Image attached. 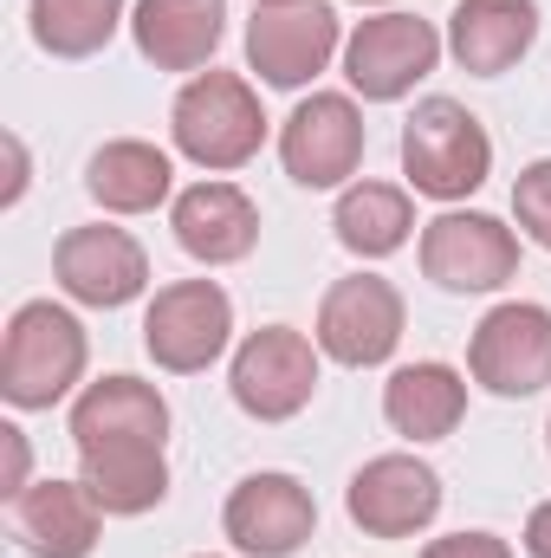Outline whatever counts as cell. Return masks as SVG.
Returning a JSON list of instances; mask_svg holds the SVG:
<instances>
[{
    "instance_id": "obj_23",
    "label": "cell",
    "mask_w": 551,
    "mask_h": 558,
    "mask_svg": "<svg viewBox=\"0 0 551 558\" xmlns=\"http://www.w3.org/2000/svg\"><path fill=\"white\" fill-rule=\"evenodd\" d=\"M415 189H396V182H351L338 189V208H331V234L344 254L357 260H390L403 254L415 234Z\"/></svg>"
},
{
    "instance_id": "obj_8",
    "label": "cell",
    "mask_w": 551,
    "mask_h": 558,
    "mask_svg": "<svg viewBox=\"0 0 551 558\" xmlns=\"http://www.w3.org/2000/svg\"><path fill=\"white\" fill-rule=\"evenodd\" d=\"M421 279L441 292H500L506 279H519V234L500 215L480 208H441L421 228Z\"/></svg>"
},
{
    "instance_id": "obj_13",
    "label": "cell",
    "mask_w": 551,
    "mask_h": 558,
    "mask_svg": "<svg viewBox=\"0 0 551 558\" xmlns=\"http://www.w3.org/2000/svg\"><path fill=\"white\" fill-rule=\"evenodd\" d=\"M221 533L234 539V553H247V558H292V553H305L311 533H318V500H311V487L298 474L260 468V474L228 487Z\"/></svg>"
},
{
    "instance_id": "obj_14",
    "label": "cell",
    "mask_w": 551,
    "mask_h": 558,
    "mask_svg": "<svg viewBox=\"0 0 551 558\" xmlns=\"http://www.w3.org/2000/svg\"><path fill=\"white\" fill-rule=\"evenodd\" d=\"M344 513L364 539H415L441 513V474L421 454H377L351 474Z\"/></svg>"
},
{
    "instance_id": "obj_31",
    "label": "cell",
    "mask_w": 551,
    "mask_h": 558,
    "mask_svg": "<svg viewBox=\"0 0 551 558\" xmlns=\"http://www.w3.org/2000/svg\"><path fill=\"white\" fill-rule=\"evenodd\" d=\"M546 448H551V416H546Z\"/></svg>"
},
{
    "instance_id": "obj_30",
    "label": "cell",
    "mask_w": 551,
    "mask_h": 558,
    "mask_svg": "<svg viewBox=\"0 0 551 558\" xmlns=\"http://www.w3.org/2000/svg\"><path fill=\"white\" fill-rule=\"evenodd\" d=\"M254 7H292V0H254Z\"/></svg>"
},
{
    "instance_id": "obj_2",
    "label": "cell",
    "mask_w": 551,
    "mask_h": 558,
    "mask_svg": "<svg viewBox=\"0 0 551 558\" xmlns=\"http://www.w3.org/2000/svg\"><path fill=\"white\" fill-rule=\"evenodd\" d=\"M169 143H175V156H188L208 175L247 169L260 156V143H267L260 92L241 72H215V65L195 72L169 105Z\"/></svg>"
},
{
    "instance_id": "obj_18",
    "label": "cell",
    "mask_w": 551,
    "mask_h": 558,
    "mask_svg": "<svg viewBox=\"0 0 551 558\" xmlns=\"http://www.w3.org/2000/svg\"><path fill=\"white\" fill-rule=\"evenodd\" d=\"M448 52L474 78H506L539 46V0H461L448 13Z\"/></svg>"
},
{
    "instance_id": "obj_9",
    "label": "cell",
    "mask_w": 551,
    "mask_h": 558,
    "mask_svg": "<svg viewBox=\"0 0 551 558\" xmlns=\"http://www.w3.org/2000/svg\"><path fill=\"white\" fill-rule=\"evenodd\" d=\"M441 33L415 13H370L344 33V78L364 105H396L441 65Z\"/></svg>"
},
{
    "instance_id": "obj_4",
    "label": "cell",
    "mask_w": 551,
    "mask_h": 558,
    "mask_svg": "<svg viewBox=\"0 0 551 558\" xmlns=\"http://www.w3.org/2000/svg\"><path fill=\"white\" fill-rule=\"evenodd\" d=\"M234 344V299L221 279H169L143 305V351L169 377H195L221 364Z\"/></svg>"
},
{
    "instance_id": "obj_28",
    "label": "cell",
    "mask_w": 551,
    "mask_h": 558,
    "mask_svg": "<svg viewBox=\"0 0 551 558\" xmlns=\"http://www.w3.org/2000/svg\"><path fill=\"white\" fill-rule=\"evenodd\" d=\"M519 546H526V558H551V500H539V507L526 513V533H519Z\"/></svg>"
},
{
    "instance_id": "obj_16",
    "label": "cell",
    "mask_w": 551,
    "mask_h": 558,
    "mask_svg": "<svg viewBox=\"0 0 551 558\" xmlns=\"http://www.w3.org/2000/svg\"><path fill=\"white\" fill-rule=\"evenodd\" d=\"M169 228H175V247L201 267H234L260 247V208L228 175H208V182L182 189L169 202Z\"/></svg>"
},
{
    "instance_id": "obj_11",
    "label": "cell",
    "mask_w": 551,
    "mask_h": 558,
    "mask_svg": "<svg viewBox=\"0 0 551 558\" xmlns=\"http://www.w3.org/2000/svg\"><path fill=\"white\" fill-rule=\"evenodd\" d=\"M344 52L338 7L325 0H292V7H254L247 20V72L273 92H305L331 59Z\"/></svg>"
},
{
    "instance_id": "obj_33",
    "label": "cell",
    "mask_w": 551,
    "mask_h": 558,
    "mask_svg": "<svg viewBox=\"0 0 551 558\" xmlns=\"http://www.w3.org/2000/svg\"><path fill=\"white\" fill-rule=\"evenodd\" d=\"M195 558H221V553H195Z\"/></svg>"
},
{
    "instance_id": "obj_6",
    "label": "cell",
    "mask_w": 551,
    "mask_h": 558,
    "mask_svg": "<svg viewBox=\"0 0 551 558\" xmlns=\"http://www.w3.org/2000/svg\"><path fill=\"white\" fill-rule=\"evenodd\" d=\"M318 338L292 331V325H260L234 344L228 364V390L234 410L254 422H292L311 397H318Z\"/></svg>"
},
{
    "instance_id": "obj_3",
    "label": "cell",
    "mask_w": 551,
    "mask_h": 558,
    "mask_svg": "<svg viewBox=\"0 0 551 558\" xmlns=\"http://www.w3.org/2000/svg\"><path fill=\"white\" fill-rule=\"evenodd\" d=\"M493 175V137L461 98H421L403 124V182L428 202H467Z\"/></svg>"
},
{
    "instance_id": "obj_25",
    "label": "cell",
    "mask_w": 551,
    "mask_h": 558,
    "mask_svg": "<svg viewBox=\"0 0 551 558\" xmlns=\"http://www.w3.org/2000/svg\"><path fill=\"white\" fill-rule=\"evenodd\" d=\"M513 221H519V234L532 247L551 254V156L519 169V182H513Z\"/></svg>"
},
{
    "instance_id": "obj_21",
    "label": "cell",
    "mask_w": 551,
    "mask_h": 558,
    "mask_svg": "<svg viewBox=\"0 0 551 558\" xmlns=\"http://www.w3.org/2000/svg\"><path fill=\"white\" fill-rule=\"evenodd\" d=\"M467 416V377L441 357H421V364H396L390 384H383V422L403 435V441H441L454 435Z\"/></svg>"
},
{
    "instance_id": "obj_27",
    "label": "cell",
    "mask_w": 551,
    "mask_h": 558,
    "mask_svg": "<svg viewBox=\"0 0 551 558\" xmlns=\"http://www.w3.org/2000/svg\"><path fill=\"white\" fill-rule=\"evenodd\" d=\"M0 441H7V500H13L20 487H33V481H26V428H13V422H7V428H0Z\"/></svg>"
},
{
    "instance_id": "obj_19",
    "label": "cell",
    "mask_w": 551,
    "mask_h": 558,
    "mask_svg": "<svg viewBox=\"0 0 551 558\" xmlns=\"http://www.w3.org/2000/svg\"><path fill=\"white\" fill-rule=\"evenodd\" d=\"M98 441H169V397L124 371L85 384L72 403V448H98Z\"/></svg>"
},
{
    "instance_id": "obj_1",
    "label": "cell",
    "mask_w": 551,
    "mask_h": 558,
    "mask_svg": "<svg viewBox=\"0 0 551 558\" xmlns=\"http://www.w3.org/2000/svg\"><path fill=\"white\" fill-rule=\"evenodd\" d=\"M85 364H91V338L78 312L52 299H26L0 338V397L13 410H52L85 384Z\"/></svg>"
},
{
    "instance_id": "obj_29",
    "label": "cell",
    "mask_w": 551,
    "mask_h": 558,
    "mask_svg": "<svg viewBox=\"0 0 551 558\" xmlns=\"http://www.w3.org/2000/svg\"><path fill=\"white\" fill-rule=\"evenodd\" d=\"M7 169H13V175H7V208H13V202L26 195V143L20 137H7Z\"/></svg>"
},
{
    "instance_id": "obj_32",
    "label": "cell",
    "mask_w": 551,
    "mask_h": 558,
    "mask_svg": "<svg viewBox=\"0 0 551 558\" xmlns=\"http://www.w3.org/2000/svg\"><path fill=\"white\" fill-rule=\"evenodd\" d=\"M357 7H383V0H357Z\"/></svg>"
},
{
    "instance_id": "obj_17",
    "label": "cell",
    "mask_w": 551,
    "mask_h": 558,
    "mask_svg": "<svg viewBox=\"0 0 551 558\" xmlns=\"http://www.w3.org/2000/svg\"><path fill=\"white\" fill-rule=\"evenodd\" d=\"M228 33V0H137L131 7V39L143 65L156 72H208Z\"/></svg>"
},
{
    "instance_id": "obj_20",
    "label": "cell",
    "mask_w": 551,
    "mask_h": 558,
    "mask_svg": "<svg viewBox=\"0 0 551 558\" xmlns=\"http://www.w3.org/2000/svg\"><path fill=\"white\" fill-rule=\"evenodd\" d=\"M78 481L98 494L111 520H137L169 500V454L162 441H98L78 448Z\"/></svg>"
},
{
    "instance_id": "obj_7",
    "label": "cell",
    "mask_w": 551,
    "mask_h": 558,
    "mask_svg": "<svg viewBox=\"0 0 551 558\" xmlns=\"http://www.w3.org/2000/svg\"><path fill=\"white\" fill-rule=\"evenodd\" d=\"M467 377L506 403L551 390V305L539 299L493 305L467 338Z\"/></svg>"
},
{
    "instance_id": "obj_12",
    "label": "cell",
    "mask_w": 551,
    "mask_h": 558,
    "mask_svg": "<svg viewBox=\"0 0 551 558\" xmlns=\"http://www.w3.org/2000/svg\"><path fill=\"white\" fill-rule=\"evenodd\" d=\"M52 279L72 305H91V312H118L149 292V254L131 228H111V221H85V228H65L52 241Z\"/></svg>"
},
{
    "instance_id": "obj_5",
    "label": "cell",
    "mask_w": 551,
    "mask_h": 558,
    "mask_svg": "<svg viewBox=\"0 0 551 558\" xmlns=\"http://www.w3.org/2000/svg\"><path fill=\"white\" fill-rule=\"evenodd\" d=\"M403 325H409V305H403V292H396L390 279L383 274H344V279L325 286L311 338H318V351H325L331 364H344V371H377V364L396 357Z\"/></svg>"
},
{
    "instance_id": "obj_15",
    "label": "cell",
    "mask_w": 551,
    "mask_h": 558,
    "mask_svg": "<svg viewBox=\"0 0 551 558\" xmlns=\"http://www.w3.org/2000/svg\"><path fill=\"white\" fill-rule=\"evenodd\" d=\"M7 533L26 558H91L105 539V507L85 481H33L7 500Z\"/></svg>"
},
{
    "instance_id": "obj_10",
    "label": "cell",
    "mask_w": 551,
    "mask_h": 558,
    "mask_svg": "<svg viewBox=\"0 0 551 558\" xmlns=\"http://www.w3.org/2000/svg\"><path fill=\"white\" fill-rule=\"evenodd\" d=\"M364 111L351 92H311L279 124V162L298 189H351L364 169Z\"/></svg>"
},
{
    "instance_id": "obj_26",
    "label": "cell",
    "mask_w": 551,
    "mask_h": 558,
    "mask_svg": "<svg viewBox=\"0 0 551 558\" xmlns=\"http://www.w3.org/2000/svg\"><path fill=\"white\" fill-rule=\"evenodd\" d=\"M421 558H513V546H506L500 533L474 526V533H441V539H428Z\"/></svg>"
},
{
    "instance_id": "obj_22",
    "label": "cell",
    "mask_w": 551,
    "mask_h": 558,
    "mask_svg": "<svg viewBox=\"0 0 551 558\" xmlns=\"http://www.w3.org/2000/svg\"><path fill=\"white\" fill-rule=\"evenodd\" d=\"M85 195L105 208V215H149L175 195V162L169 149L143 137H118L105 149H91L85 162Z\"/></svg>"
},
{
    "instance_id": "obj_24",
    "label": "cell",
    "mask_w": 551,
    "mask_h": 558,
    "mask_svg": "<svg viewBox=\"0 0 551 558\" xmlns=\"http://www.w3.org/2000/svg\"><path fill=\"white\" fill-rule=\"evenodd\" d=\"M33 46L52 59H91L118 39V26H131L124 0H33L26 7Z\"/></svg>"
}]
</instances>
